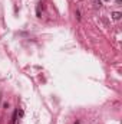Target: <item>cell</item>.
<instances>
[{"mask_svg": "<svg viewBox=\"0 0 122 124\" xmlns=\"http://www.w3.org/2000/svg\"><path fill=\"white\" fill-rule=\"evenodd\" d=\"M17 110H14L13 111V115H12V120H10V124H16V120H17Z\"/></svg>", "mask_w": 122, "mask_h": 124, "instance_id": "6da1fadb", "label": "cell"}, {"mask_svg": "<svg viewBox=\"0 0 122 124\" xmlns=\"http://www.w3.org/2000/svg\"><path fill=\"white\" fill-rule=\"evenodd\" d=\"M121 16H122L121 12H114V13H112V17H114L115 20H119V19H121Z\"/></svg>", "mask_w": 122, "mask_h": 124, "instance_id": "7a4b0ae2", "label": "cell"}, {"mask_svg": "<svg viewBox=\"0 0 122 124\" xmlns=\"http://www.w3.org/2000/svg\"><path fill=\"white\" fill-rule=\"evenodd\" d=\"M101 5H102V3H101V0H93V6H95L96 9L101 7Z\"/></svg>", "mask_w": 122, "mask_h": 124, "instance_id": "3957f363", "label": "cell"}, {"mask_svg": "<svg viewBox=\"0 0 122 124\" xmlns=\"http://www.w3.org/2000/svg\"><path fill=\"white\" fill-rule=\"evenodd\" d=\"M75 14H76V19H78V20H80V12H79V10H76V13H75Z\"/></svg>", "mask_w": 122, "mask_h": 124, "instance_id": "277c9868", "label": "cell"}, {"mask_svg": "<svg viewBox=\"0 0 122 124\" xmlns=\"http://www.w3.org/2000/svg\"><path fill=\"white\" fill-rule=\"evenodd\" d=\"M121 2H122V0H116V3H118V5H119V3H121Z\"/></svg>", "mask_w": 122, "mask_h": 124, "instance_id": "5b68a950", "label": "cell"}]
</instances>
